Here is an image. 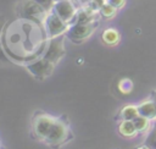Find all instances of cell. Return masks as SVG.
<instances>
[{
	"instance_id": "cell-3",
	"label": "cell",
	"mask_w": 156,
	"mask_h": 149,
	"mask_svg": "<svg viewBox=\"0 0 156 149\" xmlns=\"http://www.w3.org/2000/svg\"><path fill=\"white\" fill-rule=\"evenodd\" d=\"M66 38H67L66 34H62V35L48 39L45 50L41 56L45 60L56 65L66 54V49H65V39Z\"/></svg>"
},
{
	"instance_id": "cell-14",
	"label": "cell",
	"mask_w": 156,
	"mask_h": 149,
	"mask_svg": "<svg viewBox=\"0 0 156 149\" xmlns=\"http://www.w3.org/2000/svg\"><path fill=\"white\" fill-rule=\"evenodd\" d=\"M133 122H134V125H135V127H136L138 133L145 132V131H147V129L150 128V120H149L147 117L141 116V115H139L138 117H135V118L133 120Z\"/></svg>"
},
{
	"instance_id": "cell-6",
	"label": "cell",
	"mask_w": 156,
	"mask_h": 149,
	"mask_svg": "<svg viewBox=\"0 0 156 149\" xmlns=\"http://www.w3.org/2000/svg\"><path fill=\"white\" fill-rule=\"evenodd\" d=\"M52 10L67 24L71 26L76 22V17H77V13H78V7L73 2V0L55 1L54 5H52Z\"/></svg>"
},
{
	"instance_id": "cell-19",
	"label": "cell",
	"mask_w": 156,
	"mask_h": 149,
	"mask_svg": "<svg viewBox=\"0 0 156 149\" xmlns=\"http://www.w3.org/2000/svg\"><path fill=\"white\" fill-rule=\"evenodd\" d=\"M106 2L111 4L112 6H115L116 9H119L124 5V0H106Z\"/></svg>"
},
{
	"instance_id": "cell-20",
	"label": "cell",
	"mask_w": 156,
	"mask_h": 149,
	"mask_svg": "<svg viewBox=\"0 0 156 149\" xmlns=\"http://www.w3.org/2000/svg\"><path fill=\"white\" fill-rule=\"evenodd\" d=\"M0 61H9V55L6 54L4 46L0 43Z\"/></svg>"
},
{
	"instance_id": "cell-24",
	"label": "cell",
	"mask_w": 156,
	"mask_h": 149,
	"mask_svg": "<svg viewBox=\"0 0 156 149\" xmlns=\"http://www.w3.org/2000/svg\"><path fill=\"white\" fill-rule=\"evenodd\" d=\"M154 101H155V104H156V98H155V100H154Z\"/></svg>"
},
{
	"instance_id": "cell-22",
	"label": "cell",
	"mask_w": 156,
	"mask_h": 149,
	"mask_svg": "<svg viewBox=\"0 0 156 149\" xmlns=\"http://www.w3.org/2000/svg\"><path fill=\"white\" fill-rule=\"evenodd\" d=\"M78 1H79L83 6H88V5L90 4V1H91V0H78Z\"/></svg>"
},
{
	"instance_id": "cell-1",
	"label": "cell",
	"mask_w": 156,
	"mask_h": 149,
	"mask_svg": "<svg viewBox=\"0 0 156 149\" xmlns=\"http://www.w3.org/2000/svg\"><path fill=\"white\" fill-rule=\"evenodd\" d=\"M2 46L6 54L17 61H32L43 55L48 37L43 23L17 18L4 28Z\"/></svg>"
},
{
	"instance_id": "cell-15",
	"label": "cell",
	"mask_w": 156,
	"mask_h": 149,
	"mask_svg": "<svg viewBox=\"0 0 156 149\" xmlns=\"http://www.w3.org/2000/svg\"><path fill=\"white\" fill-rule=\"evenodd\" d=\"M99 12L101 13V16H104V17H106V18H110V17H113V16L116 15L117 9H116L115 6H112L111 4H108V2H105V4L100 7Z\"/></svg>"
},
{
	"instance_id": "cell-21",
	"label": "cell",
	"mask_w": 156,
	"mask_h": 149,
	"mask_svg": "<svg viewBox=\"0 0 156 149\" xmlns=\"http://www.w3.org/2000/svg\"><path fill=\"white\" fill-rule=\"evenodd\" d=\"M4 27H5V20H4L2 17H0V38H1V35H2Z\"/></svg>"
},
{
	"instance_id": "cell-16",
	"label": "cell",
	"mask_w": 156,
	"mask_h": 149,
	"mask_svg": "<svg viewBox=\"0 0 156 149\" xmlns=\"http://www.w3.org/2000/svg\"><path fill=\"white\" fill-rule=\"evenodd\" d=\"M118 89H119L121 93L128 94V93H130L132 89H133V82H132L129 78H123V79H121L119 83H118Z\"/></svg>"
},
{
	"instance_id": "cell-2",
	"label": "cell",
	"mask_w": 156,
	"mask_h": 149,
	"mask_svg": "<svg viewBox=\"0 0 156 149\" xmlns=\"http://www.w3.org/2000/svg\"><path fill=\"white\" fill-rule=\"evenodd\" d=\"M48 10H45L41 5L32 0H21L17 5V16L18 18H24L29 21H34L38 23H43L48 15Z\"/></svg>"
},
{
	"instance_id": "cell-26",
	"label": "cell",
	"mask_w": 156,
	"mask_h": 149,
	"mask_svg": "<svg viewBox=\"0 0 156 149\" xmlns=\"http://www.w3.org/2000/svg\"><path fill=\"white\" fill-rule=\"evenodd\" d=\"M155 128H156V125H155Z\"/></svg>"
},
{
	"instance_id": "cell-7",
	"label": "cell",
	"mask_w": 156,
	"mask_h": 149,
	"mask_svg": "<svg viewBox=\"0 0 156 149\" xmlns=\"http://www.w3.org/2000/svg\"><path fill=\"white\" fill-rule=\"evenodd\" d=\"M26 67H27L28 72H29L33 77H35L37 79L43 81V79L48 78V77L52 73L55 65H54L52 62L45 60L43 56H39V57H37V59L29 61Z\"/></svg>"
},
{
	"instance_id": "cell-13",
	"label": "cell",
	"mask_w": 156,
	"mask_h": 149,
	"mask_svg": "<svg viewBox=\"0 0 156 149\" xmlns=\"http://www.w3.org/2000/svg\"><path fill=\"white\" fill-rule=\"evenodd\" d=\"M122 120H134L135 117L139 116V110H138V105H133V104H128L126 105L121 112H119Z\"/></svg>"
},
{
	"instance_id": "cell-10",
	"label": "cell",
	"mask_w": 156,
	"mask_h": 149,
	"mask_svg": "<svg viewBox=\"0 0 156 149\" xmlns=\"http://www.w3.org/2000/svg\"><path fill=\"white\" fill-rule=\"evenodd\" d=\"M118 132L124 138H134L138 134L136 127L132 120H122L118 125Z\"/></svg>"
},
{
	"instance_id": "cell-5",
	"label": "cell",
	"mask_w": 156,
	"mask_h": 149,
	"mask_svg": "<svg viewBox=\"0 0 156 149\" xmlns=\"http://www.w3.org/2000/svg\"><path fill=\"white\" fill-rule=\"evenodd\" d=\"M57 117L52 116V115H49V114H44V112H40V114H37L33 118V132L34 134L41 139V140H45L46 137L49 136L52 126L55 125Z\"/></svg>"
},
{
	"instance_id": "cell-9",
	"label": "cell",
	"mask_w": 156,
	"mask_h": 149,
	"mask_svg": "<svg viewBox=\"0 0 156 149\" xmlns=\"http://www.w3.org/2000/svg\"><path fill=\"white\" fill-rule=\"evenodd\" d=\"M68 133H69V129H68L67 125L63 121H61L60 118H57L55 125L52 126L49 136L46 137V139L44 142L50 145H60L68 138Z\"/></svg>"
},
{
	"instance_id": "cell-8",
	"label": "cell",
	"mask_w": 156,
	"mask_h": 149,
	"mask_svg": "<svg viewBox=\"0 0 156 149\" xmlns=\"http://www.w3.org/2000/svg\"><path fill=\"white\" fill-rule=\"evenodd\" d=\"M94 29V23H73L66 32V37L73 43H82L93 34Z\"/></svg>"
},
{
	"instance_id": "cell-25",
	"label": "cell",
	"mask_w": 156,
	"mask_h": 149,
	"mask_svg": "<svg viewBox=\"0 0 156 149\" xmlns=\"http://www.w3.org/2000/svg\"><path fill=\"white\" fill-rule=\"evenodd\" d=\"M54 1H60V0H54Z\"/></svg>"
},
{
	"instance_id": "cell-11",
	"label": "cell",
	"mask_w": 156,
	"mask_h": 149,
	"mask_svg": "<svg viewBox=\"0 0 156 149\" xmlns=\"http://www.w3.org/2000/svg\"><path fill=\"white\" fill-rule=\"evenodd\" d=\"M139 115L147 117L149 120L156 118V104L154 100H145L138 105Z\"/></svg>"
},
{
	"instance_id": "cell-18",
	"label": "cell",
	"mask_w": 156,
	"mask_h": 149,
	"mask_svg": "<svg viewBox=\"0 0 156 149\" xmlns=\"http://www.w3.org/2000/svg\"><path fill=\"white\" fill-rule=\"evenodd\" d=\"M32 1H35V2H38L39 5H41L45 10H48V11H50L51 9H52V5H54V0H32Z\"/></svg>"
},
{
	"instance_id": "cell-23",
	"label": "cell",
	"mask_w": 156,
	"mask_h": 149,
	"mask_svg": "<svg viewBox=\"0 0 156 149\" xmlns=\"http://www.w3.org/2000/svg\"><path fill=\"white\" fill-rule=\"evenodd\" d=\"M136 149H151V148L147 147V145H141V147H139V148H136Z\"/></svg>"
},
{
	"instance_id": "cell-17",
	"label": "cell",
	"mask_w": 156,
	"mask_h": 149,
	"mask_svg": "<svg viewBox=\"0 0 156 149\" xmlns=\"http://www.w3.org/2000/svg\"><path fill=\"white\" fill-rule=\"evenodd\" d=\"M146 145L150 147L151 149H156V128H154L151 131V133L149 134V137L146 139Z\"/></svg>"
},
{
	"instance_id": "cell-4",
	"label": "cell",
	"mask_w": 156,
	"mask_h": 149,
	"mask_svg": "<svg viewBox=\"0 0 156 149\" xmlns=\"http://www.w3.org/2000/svg\"><path fill=\"white\" fill-rule=\"evenodd\" d=\"M68 28H69V24H67L65 21H62L55 13V11L52 9L48 12V15L45 17V21H44V29H45L48 39L66 34Z\"/></svg>"
},
{
	"instance_id": "cell-12",
	"label": "cell",
	"mask_w": 156,
	"mask_h": 149,
	"mask_svg": "<svg viewBox=\"0 0 156 149\" xmlns=\"http://www.w3.org/2000/svg\"><path fill=\"white\" fill-rule=\"evenodd\" d=\"M102 42L107 45H116L119 42V33L115 28H107L102 32Z\"/></svg>"
}]
</instances>
